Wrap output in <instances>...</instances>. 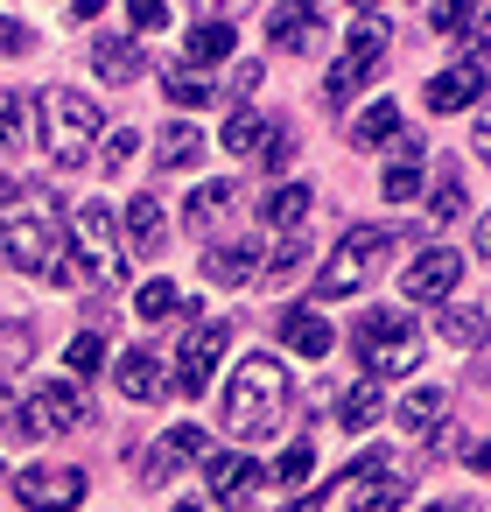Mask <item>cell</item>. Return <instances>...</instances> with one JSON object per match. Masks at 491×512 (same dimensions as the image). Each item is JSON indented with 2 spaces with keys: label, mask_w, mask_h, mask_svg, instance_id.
Listing matches in <instances>:
<instances>
[{
  "label": "cell",
  "mask_w": 491,
  "mask_h": 512,
  "mask_svg": "<svg viewBox=\"0 0 491 512\" xmlns=\"http://www.w3.org/2000/svg\"><path fill=\"white\" fill-rule=\"evenodd\" d=\"M442 407H449V393H442V386H414V393L400 400V428H414V435H428V428L442 421Z\"/></svg>",
  "instance_id": "26"
},
{
  "label": "cell",
  "mask_w": 491,
  "mask_h": 512,
  "mask_svg": "<svg viewBox=\"0 0 491 512\" xmlns=\"http://www.w3.org/2000/svg\"><path fill=\"white\" fill-rule=\"evenodd\" d=\"M449 218H463V176L456 169H442L435 176V197H428V225H449Z\"/></svg>",
  "instance_id": "31"
},
{
  "label": "cell",
  "mask_w": 491,
  "mask_h": 512,
  "mask_svg": "<svg viewBox=\"0 0 491 512\" xmlns=\"http://www.w3.org/2000/svg\"><path fill=\"white\" fill-rule=\"evenodd\" d=\"M302 274H309V246H302V239H288V246L267 260V288H288V281H302Z\"/></svg>",
  "instance_id": "32"
},
{
  "label": "cell",
  "mask_w": 491,
  "mask_h": 512,
  "mask_svg": "<svg viewBox=\"0 0 491 512\" xmlns=\"http://www.w3.org/2000/svg\"><path fill=\"white\" fill-rule=\"evenodd\" d=\"M162 92H169L176 106H211V99H218V85H211L204 71H183V64H176V71H162Z\"/></svg>",
  "instance_id": "29"
},
{
  "label": "cell",
  "mask_w": 491,
  "mask_h": 512,
  "mask_svg": "<svg viewBox=\"0 0 491 512\" xmlns=\"http://www.w3.org/2000/svg\"><path fill=\"white\" fill-rule=\"evenodd\" d=\"M477 22V8H428V29H442V36H463Z\"/></svg>",
  "instance_id": "39"
},
{
  "label": "cell",
  "mask_w": 491,
  "mask_h": 512,
  "mask_svg": "<svg viewBox=\"0 0 491 512\" xmlns=\"http://www.w3.org/2000/svg\"><path fill=\"white\" fill-rule=\"evenodd\" d=\"M64 365H71V372H99V365H106V337H99V330H78V337L64 344Z\"/></svg>",
  "instance_id": "33"
},
{
  "label": "cell",
  "mask_w": 491,
  "mask_h": 512,
  "mask_svg": "<svg viewBox=\"0 0 491 512\" xmlns=\"http://www.w3.org/2000/svg\"><path fill=\"white\" fill-rule=\"evenodd\" d=\"M351 141L358 148H379V141H400V106L393 99H372L358 120H351Z\"/></svg>",
  "instance_id": "23"
},
{
  "label": "cell",
  "mask_w": 491,
  "mask_h": 512,
  "mask_svg": "<svg viewBox=\"0 0 491 512\" xmlns=\"http://www.w3.org/2000/svg\"><path fill=\"white\" fill-rule=\"evenodd\" d=\"M274 337H281L295 358H330V344H337V330H330L316 309H288V316L274 323Z\"/></svg>",
  "instance_id": "16"
},
{
  "label": "cell",
  "mask_w": 491,
  "mask_h": 512,
  "mask_svg": "<svg viewBox=\"0 0 491 512\" xmlns=\"http://www.w3.org/2000/svg\"><path fill=\"white\" fill-rule=\"evenodd\" d=\"M92 141H99V99H78L71 85L43 92V148L57 169H78L92 162Z\"/></svg>",
  "instance_id": "4"
},
{
  "label": "cell",
  "mask_w": 491,
  "mask_h": 512,
  "mask_svg": "<svg viewBox=\"0 0 491 512\" xmlns=\"http://www.w3.org/2000/svg\"><path fill=\"white\" fill-rule=\"evenodd\" d=\"M92 421V393L78 386V379H36V393H29V407L8 421V435L15 442H43V435H71V428H85Z\"/></svg>",
  "instance_id": "6"
},
{
  "label": "cell",
  "mask_w": 491,
  "mask_h": 512,
  "mask_svg": "<svg viewBox=\"0 0 491 512\" xmlns=\"http://www.w3.org/2000/svg\"><path fill=\"white\" fill-rule=\"evenodd\" d=\"M379 414H386V393H379L372 379H358V386L344 393V435H372Z\"/></svg>",
  "instance_id": "24"
},
{
  "label": "cell",
  "mask_w": 491,
  "mask_h": 512,
  "mask_svg": "<svg viewBox=\"0 0 491 512\" xmlns=\"http://www.w3.org/2000/svg\"><path fill=\"white\" fill-rule=\"evenodd\" d=\"M15 421V400H8V379H0V428H8Z\"/></svg>",
  "instance_id": "47"
},
{
  "label": "cell",
  "mask_w": 491,
  "mask_h": 512,
  "mask_svg": "<svg viewBox=\"0 0 491 512\" xmlns=\"http://www.w3.org/2000/svg\"><path fill=\"white\" fill-rule=\"evenodd\" d=\"M225 344H232V323H218V316H197V323L183 330V351H176V379H169V393L197 400V393H204V379L218 372Z\"/></svg>",
  "instance_id": "10"
},
{
  "label": "cell",
  "mask_w": 491,
  "mask_h": 512,
  "mask_svg": "<svg viewBox=\"0 0 491 512\" xmlns=\"http://www.w3.org/2000/svg\"><path fill=\"white\" fill-rule=\"evenodd\" d=\"M134 309H141V323H162V316H176V288H169V281H148V288L134 295Z\"/></svg>",
  "instance_id": "37"
},
{
  "label": "cell",
  "mask_w": 491,
  "mask_h": 512,
  "mask_svg": "<svg viewBox=\"0 0 491 512\" xmlns=\"http://www.w3.org/2000/svg\"><path fill=\"white\" fill-rule=\"evenodd\" d=\"M232 204H239V190H232V183H204V190H190V204H183V225H190L197 239H211V232L232 218Z\"/></svg>",
  "instance_id": "18"
},
{
  "label": "cell",
  "mask_w": 491,
  "mask_h": 512,
  "mask_svg": "<svg viewBox=\"0 0 491 512\" xmlns=\"http://www.w3.org/2000/svg\"><path fill=\"white\" fill-rule=\"evenodd\" d=\"M169 449H176V456H197V449H204V428H190V421L169 428Z\"/></svg>",
  "instance_id": "44"
},
{
  "label": "cell",
  "mask_w": 491,
  "mask_h": 512,
  "mask_svg": "<svg viewBox=\"0 0 491 512\" xmlns=\"http://www.w3.org/2000/svg\"><path fill=\"white\" fill-rule=\"evenodd\" d=\"M267 36H274L281 50H316V43H323V15H302V8H281V15L267 22Z\"/></svg>",
  "instance_id": "22"
},
{
  "label": "cell",
  "mask_w": 491,
  "mask_h": 512,
  "mask_svg": "<svg viewBox=\"0 0 491 512\" xmlns=\"http://www.w3.org/2000/svg\"><path fill=\"white\" fill-rule=\"evenodd\" d=\"M386 43H393V29H386V15H358V29H351V50L323 71V99L330 106H344V99H358L365 85H372V71L386 64Z\"/></svg>",
  "instance_id": "8"
},
{
  "label": "cell",
  "mask_w": 491,
  "mask_h": 512,
  "mask_svg": "<svg viewBox=\"0 0 491 512\" xmlns=\"http://www.w3.org/2000/svg\"><path fill=\"white\" fill-rule=\"evenodd\" d=\"M113 379H120V393H127V400H148V407H155V400L169 393V379H162V365H155L148 351H127Z\"/></svg>",
  "instance_id": "20"
},
{
  "label": "cell",
  "mask_w": 491,
  "mask_h": 512,
  "mask_svg": "<svg viewBox=\"0 0 491 512\" xmlns=\"http://www.w3.org/2000/svg\"><path fill=\"white\" fill-rule=\"evenodd\" d=\"M309 470H316V435H302V442H295V449L274 463V484H302Z\"/></svg>",
  "instance_id": "35"
},
{
  "label": "cell",
  "mask_w": 491,
  "mask_h": 512,
  "mask_svg": "<svg viewBox=\"0 0 491 512\" xmlns=\"http://www.w3.org/2000/svg\"><path fill=\"white\" fill-rule=\"evenodd\" d=\"M85 57H92V71H99L106 85H134V78L148 71V50H141L134 36H92Z\"/></svg>",
  "instance_id": "15"
},
{
  "label": "cell",
  "mask_w": 491,
  "mask_h": 512,
  "mask_svg": "<svg viewBox=\"0 0 491 512\" xmlns=\"http://www.w3.org/2000/svg\"><path fill=\"white\" fill-rule=\"evenodd\" d=\"M456 281H463V260H456L449 246H428V253H414V267L400 274L407 302H449V295H456Z\"/></svg>",
  "instance_id": "14"
},
{
  "label": "cell",
  "mask_w": 491,
  "mask_h": 512,
  "mask_svg": "<svg viewBox=\"0 0 491 512\" xmlns=\"http://www.w3.org/2000/svg\"><path fill=\"white\" fill-rule=\"evenodd\" d=\"M176 512H225V498H183Z\"/></svg>",
  "instance_id": "46"
},
{
  "label": "cell",
  "mask_w": 491,
  "mask_h": 512,
  "mask_svg": "<svg viewBox=\"0 0 491 512\" xmlns=\"http://www.w3.org/2000/svg\"><path fill=\"white\" fill-rule=\"evenodd\" d=\"M253 260H260V239L218 246V253H204V281H218V288H239V281L253 274Z\"/></svg>",
  "instance_id": "21"
},
{
  "label": "cell",
  "mask_w": 491,
  "mask_h": 512,
  "mask_svg": "<svg viewBox=\"0 0 491 512\" xmlns=\"http://www.w3.org/2000/svg\"><path fill=\"white\" fill-rule=\"evenodd\" d=\"M0 148H29V106L8 85H0Z\"/></svg>",
  "instance_id": "30"
},
{
  "label": "cell",
  "mask_w": 491,
  "mask_h": 512,
  "mask_svg": "<svg viewBox=\"0 0 491 512\" xmlns=\"http://www.w3.org/2000/svg\"><path fill=\"white\" fill-rule=\"evenodd\" d=\"M127 22H134L141 36H155V29L169 22V8H162V0H134V8H127Z\"/></svg>",
  "instance_id": "41"
},
{
  "label": "cell",
  "mask_w": 491,
  "mask_h": 512,
  "mask_svg": "<svg viewBox=\"0 0 491 512\" xmlns=\"http://www.w3.org/2000/svg\"><path fill=\"white\" fill-rule=\"evenodd\" d=\"M204 484H211V491H232V484H260V463H253V456H239V449H218V456L204 463Z\"/></svg>",
  "instance_id": "27"
},
{
  "label": "cell",
  "mask_w": 491,
  "mask_h": 512,
  "mask_svg": "<svg viewBox=\"0 0 491 512\" xmlns=\"http://www.w3.org/2000/svg\"><path fill=\"white\" fill-rule=\"evenodd\" d=\"M442 337H449V344H463V351H470V344H484V309H449V316H442Z\"/></svg>",
  "instance_id": "34"
},
{
  "label": "cell",
  "mask_w": 491,
  "mask_h": 512,
  "mask_svg": "<svg viewBox=\"0 0 491 512\" xmlns=\"http://www.w3.org/2000/svg\"><path fill=\"white\" fill-rule=\"evenodd\" d=\"M400 505H407L400 456L372 449V456H358V463L337 477V491H330V505H323V512H400Z\"/></svg>",
  "instance_id": "7"
},
{
  "label": "cell",
  "mask_w": 491,
  "mask_h": 512,
  "mask_svg": "<svg viewBox=\"0 0 491 512\" xmlns=\"http://www.w3.org/2000/svg\"><path fill=\"white\" fill-rule=\"evenodd\" d=\"M428 512H470V505H463V498H442V505H428Z\"/></svg>",
  "instance_id": "48"
},
{
  "label": "cell",
  "mask_w": 491,
  "mask_h": 512,
  "mask_svg": "<svg viewBox=\"0 0 491 512\" xmlns=\"http://www.w3.org/2000/svg\"><path fill=\"white\" fill-rule=\"evenodd\" d=\"M29 43H36V36H29V29H22L15 15H0V57H22Z\"/></svg>",
  "instance_id": "42"
},
{
  "label": "cell",
  "mask_w": 491,
  "mask_h": 512,
  "mask_svg": "<svg viewBox=\"0 0 491 512\" xmlns=\"http://www.w3.org/2000/svg\"><path fill=\"white\" fill-rule=\"evenodd\" d=\"M176 463H183V456H176V449H169V442H162V449H141V456H134V470H141V477H148V484H162V477H169V470H176Z\"/></svg>",
  "instance_id": "38"
},
{
  "label": "cell",
  "mask_w": 491,
  "mask_h": 512,
  "mask_svg": "<svg viewBox=\"0 0 491 512\" xmlns=\"http://www.w3.org/2000/svg\"><path fill=\"white\" fill-rule=\"evenodd\" d=\"M379 190H386V204H407V197H421V162H393Z\"/></svg>",
  "instance_id": "36"
},
{
  "label": "cell",
  "mask_w": 491,
  "mask_h": 512,
  "mask_svg": "<svg viewBox=\"0 0 491 512\" xmlns=\"http://www.w3.org/2000/svg\"><path fill=\"white\" fill-rule=\"evenodd\" d=\"M78 281H85V274H78V260H71V253H57V260H50V288H78Z\"/></svg>",
  "instance_id": "43"
},
{
  "label": "cell",
  "mask_w": 491,
  "mask_h": 512,
  "mask_svg": "<svg viewBox=\"0 0 491 512\" xmlns=\"http://www.w3.org/2000/svg\"><path fill=\"white\" fill-rule=\"evenodd\" d=\"M281 414H288V372L253 351V358L239 365V379L225 386V428H232V435H267Z\"/></svg>",
  "instance_id": "2"
},
{
  "label": "cell",
  "mask_w": 491,
  "mask_h": 512,
  "mask_svg": "<svg viewBox=\"0 0 491 512\" xmlns=\"http://www.w3.org/2000/svg\"><path fill=\"white\" fill-rule=\"evenodd\" d=\"M57 197L50 190H15L0 204V260L22 267V274H50L57 260Z\"/></svg>",
  "instance_id": "1"
},
{
  "label": "cell",
  "mask_w": 491,
  "mask_h": 512,
  "mask_svg": "<svg viewBox=\"0 0 491 512\" xmlns=\"http://www.w3.org/2000/svg\"><path fill=\"white\" fill-rule=\"evenodd\" d=\"M225 148L232 155H246V162H260V169H288V127H274V120H260V113H232L225 120Z\"/></svg>",
  "instance_id": "12"
},
{
  "label": "cell",
  "mask_w": 491,
  "mask_h": 512,
  "mask_svg": "<svg viewBox=\"0 0 491 512\" xmlns=\"http://www.w3.org/2000/svg\"><path fill=\"white\" fill-rule=\"evenodd\" d=\"M197 155H204V134H197V127H162V134H155V162H162V169H190Z\"/></svg>",
  "instance_id": "25"
},
{
  "label": "cell",
  "mask_w": 491,
  "mask_h": 512,
  "mask_svg": "<svg viewBox=\"0 0 491 512\" xmlns=\"http://www.w3.org/2000/svg\"><path fill=\"white\" fill-rule=\"evenodd\" d=\"M246 92H260V64H239L232 71V99H246Z\"/></svg>",
  "instance_id": "45"
},
{
  "label": "cell",
  "mask_w": 491,
  "mask_h": 512,
  "mask_svg": "<svg viewBox=\"0 0 491 512\" xmlns=\"http://www.w3.org/2000/svg\"><path fill=\"white\" fill-rule=\"evenodd\" d=\"M183 57H190L183 71H204V78H211V64H225V57H232V22H225V15H211V22H204V15H197V29H190Z\"/></svg>",
  "instance_id": "17"
},
{
  "label": "cell",
  "mask_w": 491,
  "mask_h": 512,
  "mask_svg": "<svg viewBox=\"0 0 491 512\" xmlns=\"http://www.w3.org/2000/svg\"><path fill=\"white\" fill-rule=\"evenodd\" d=\"M134 148H141V134H134V127H120V134L106 141V155H99V162H106V169H127V162H134Z\"/></svg>",
  "instance_id": "40"
},
{
  "label": "cell",
  "mask_w": 491,
  "mask_h": 512,
  "mask_svg": "<svg viewBox=\"0 0 491 512\" xmlns=\"http://www.w3.org/2000/svg\"><path fill=\"white\" fill-rule=\"evenodd\" d=\"M15 498H22L29 512H78L85 470H71V463H36V470L15 477Z\"/></svg>",
  "instance_id": "11"
},
{
  "label": "cell",
  "mask_w": 491,
  "mask_h": 512,
  "mask_svg": "<svg viewBox=\"0 0 491 512\" xmlns=\"http://www.w3.org/2000/svg\"><path fill=\"white\" fill-rule=\"evenodd\" d=\"M71 232H78V274H92L99 288H120L127 281V253H120V225H113V211L92 197V204H78V218H71Z\"/></svg>",
  "instance_id": "9"
},
{
  "label": "cell",
  "mask_w": 491,
  "mask_h": 512,
  "mask_svg": "<svg viewBox=\"0 0 491 512\" xmlns=\"http://www.w3.org/2000/svg\"><path fill=\"white\" fill-rule=\"evenodd\" d=\"M127 246H134V253H148V260H155V253L169 246V218H162V197H148V190H141V197L127 204Z\"/></svg>",
  "instance_id": "19"
},
{
  "label": "cell",
  "mask_w": 491,
  "mask_h": 512,
  "mask_svg": "<svg viewBox=\"0 0 491 512\" xmlns=\"http://www.w3.org/2000/svg\"><path fill=\"white\" fill-rule=\"evenodd\" d=\"M309 204H316V190H309V183H288V190H274L267 225H274V232H295V225L309 218Z\"/></svg>",
  "instance_id": "28"
},
{
  "label": "cell",
  "mask_w": 491,
  "mask_h": 512,
  "mask_svg": "<svg viewBox=\"0 0 491 512\" xmlns=\"http://www.w3.org/2000/svg\"><path fill=\"white\" fill-rule=\"evenodd\" d=\"M386 232L379 225H351L344 239H337V253L323 260V274H316V302H351V295H365V281L379 274V260H386Z\"/></svg>",
  "instance_id": "5"
},
{
  "label": "cell",
  "mask_w": 491,
  "mask_h": 512,
  "mask_svg": "<svg viewBox=\"0 0 491 512\" xmlns=\"http://www.w3.org/2000/svg\"><path fill=\"white\" fill-rule=\"evenodd\" d=\"M288 512H323V505H316V498H302V505H288Z\"/></svg>",
  "instance_id": "49"
},
{
  "label": "cell",
  "mask_w": 491,
  "mask_h": 512,
  "mask_svg": "<svg viewBox=\"0 0 491 512\" xmlns=\"http://www.w3.org/2000/svg\"><path fill=\"white\" fill-rule=\"evenodd\" d=\"M351 344H358V358H365L372 386H379V379H407V372L428 358L421 323H407V316H393V309H365V323L351 330Z\"/></svg>",
  "instance_id": "3"
},
{
  "label": "cell",
  "mask_w": 491,
  "mask_h": 512,
  "mask_svg": "<svg viewBox=\"0 0 491 512\" xmlns=\"http://www.w3.org/2000/svg\"><path fill=\"white\" fill-rule=\"evenodd\" d=\"M484 78H491V64H484V50L470 43V50H463V64H449V71H435V78H428V113H463V106L484 92Z\"/></svg>",
  "instance_id": "13"
}]
</instances>
